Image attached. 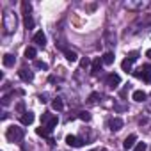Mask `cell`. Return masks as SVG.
Listing matches in <instances>:
<instances>
[{
	"instance_id": "1",
	"label": "cell",
	"mask_w": 151,
	"mask_h": 151,
	"mask_svg": "<svg viewBox=\"0 0 151 151\" xmlns=\"http://www.w3.org/2000/svg\"><path fill=\"white\" fill-rule=\"evenodd\" d=\"M6 137H7V140L9 142H20L23 137H25V130L23 128H20V126H9L7 128V132H6Z\"/></svg>"
},
{
	"instance_id": "2",
	"label": "cell",
	"mask_w": 151,
	"mask_h": 151,
	"mask_svg": "<svg viewBox=\"0 0 151 151\" xmlns=\"http://www.w3.org/2000/svg\"><path fill=\"white\" fill-rule=\"evenodd\" d=\"M133 75H135V78H142L146 82H151V64L140 66L137 71H133Z\"/></svg>"
},
{
	"instance_id": "3",
	"label": "cell",
	"mask_w": 151,
	"mask_h": 151,
	"mask_svg": "<svg viewBox=\"0 0 151 151\" xmlns=\"http://www.w3.org/2000/svg\"><path fill=\"white\" fill-rule=\"evenodd\" d=\"M2 25H4L6 32H13L16 29V16L13 13H6L4 18H2Z\"/></svg>"
},
{
	"instance_id": "4",
	"label": "cell",
	"mask_w": 151,
	"mask_h": 151,
	"mask_svg": "<svg viewBox=\"0 0 151 151\" xmlns=\"http://www.w3.org/2000/svg\"><path fill=\"white\" fill-rule=\"evenodd\" d=\"M105 84H107L110 89H116V87L121 84V77H119L117 73H110L109 77H107V80H105Z\"/></svg>"
},
{
	"instance_id": "5",
	"label": "cell",
	"mask_w": 151,
	"mask_h": 151,
	"mask_svg": "<svg viewBox=\"0 0 151 151\" xmlns=\"http://www.w3.org/2000/svg\"><path fill=\"white\" fill-rule=\"evenodd\" d=\"M84 139H78V137H75V135H68L66 137V144L68 146H71V147H80V146H84Z\"/></svg>"
},
{
	"instance_id": "6",
	"label": "cell",
	"mask_w": 151,
	"mask_h": 151,
	"mask_svg": "<svg viewBox=\"0 0 151 151\" xmlns=\"http://www.w3.org/2000/svg\"><path fill=\"white\" fill-rule=\"evenodd\" d=\"M101 66H103L101 57H98V59H94V60H93V64H91V75H93V77H96V75L101 71Z\"/></svg>"
},
{
	"instance_id": "7",
	"label": "cell",
	"mask_w": 151,
	"mask_h": 151,
	"mask_svg": "<svg viewBox=\"0 0 151 151\" xmlns=\"http://www.w3.org/2000/svg\"><path fill=\"white\" fill-rule=\"evenodd\" d=\"M32 41H34V43H36L37 46H45V45H46V36L43 34V30H37V32L34 34Z\"/></svg>"
},
{
	"instance_id": "8",
	"label": "cell",
	"mask_w": 151,
	"mask_h": 151,
	"mask_svg": "<svg viewBox=\"0 0 151 151\" xmlns=\"http://www.w3.org/2000/svg\"><path fill=\"white\" fill-rule=\"evenodd\" d=\"M20 121H22V124H23V126H29V124H32V123H34V114H32L30 110H27L25 114H22V116H20Z\"/></svg>"
},
{
	"instance_id": "9",
	"label": "cell",
	"mask_w": 151,
	"mask_h": 151,
	"mask_svg": "<svg viewBox=\"0 0 151 151\" xmlns=\"http://www.w3.org/2000/svg\"><path fill=\"white\" fill-rule=\"evenodd\" d=\"M109 126H110L112 132H119V130L123 128V119H121V117H112V119L109 121Z\"/></svg>"
},
{
	"instance_id": "10",
	"label": "cell",
	"mask_w": 151,
	"mask_h": 151,
	"mask_svg": "<svg viewBox=\"0 0 151 151\" xmlns=\"http://www.w3.org/2000/svg\"><path fill=\"white\" fill-rule=\"evenodd\" d=\"M135 142H137V135L132 133V135H128V137L124 139L123 147H124V149H133V147H135Z\"/></svg>"
},
{
	"instance_id": "11",
	"label": "cell",
	"mask_w": 151,
	"mask_h": 151,
	"mask_svg": "<svg viewBox=\"0 0 151 151\" xmlns=\"http://www.w3.org/2000/svg\"><path fill=\"white\" fill-rule=\"evenodd\" d=\"M18 75H20V78H22L23 82H32V80H34V73H32V71H29V69H25V68H23V69H20V71H18Z\"/></svg>"
},
{
	"instance_id": "12",
	"label": "cell",
	"mask_w": 151,
	"mask_h": 151,
	"mask_svg": "<svg viewBox=\"0 0 151 151\" xmlns=\"http://www.w3.org/2000/svg\"><path fill=\"white\" fill-rule=\"evenodd\" d=\"M14 62H16V57H14L13 53H6V55H4V66H6V68H13Z\"/></svg>"
},
{
	"instance_id": "13",
	"label": "cell",
	"mask_w": 151,
	"mask_h": 151,
	"mask_svg": "<svg viewBox=\"0 0 151 151\" xmlns=\"http://www.w3.org/2000/svg\"><path fill=\"white\" fill-rule=\"evenodd\" d=\"M132 98H133L135 101H139V103H142V101H146V98H147V94H146L144 91H133V94H132Z\"/></svg>"
},
{
	"instance_id": "14",
	"label": "cell",
	"mask_w": 151,
	"mask_h": 151,
	"mask_svg": "<svg viewBox=\"0 0 151 151\" xmlns=\"http://www.w3.org/2000/svg\"><path fill=\"white\" fill-rule=\"evenodd\" d=\"M64 55H66V59H68L69 62H75V60L78 59L77 52H75V50H68V48H64Z\"/></svg>"
},
{
	"instance_id": "15",
	"label": "cell",
	"mask_w": 151,
	"mask_h": 151,
	"mask_svg": "<svg viewBox=\"0 0 151 151\" xmlns=\"http://www.w3.org/2000/svg\"><path fill=\"white\" fill-rule=\"evenodd\" d=\"M144 6H146V2H140V0H139V2H126L124 4L126 9H142Z\"/></svg>"
},
{
	"instance_id": "16",
	"label": "cell",
	"mask_w": 151,
	"mask_h": 151,
	"mask_svg": "<svg viewBox=\"0 0 151 151\" xmlns=\"http://www.w3.org/2000/svg\"><path fill=\"white\" fill-rule=\"evenodd\" d=\"M114 59H116V57H114V53H112V52H105V53H103V57H101L103 64H107V66H110V64L114 62Z\"/></svg>"
},
{
	"instance_id": "17",
	"label": "cell",
	"mask_w": 151,
	"mask_h": 151,
	"mask_svg": "<svg viewBox=\"0 0 151 151\" xmlns=\"http://www.w3.org/2000/svg\"><path fill=\"white\" fill-rule=\"evenodd\" d=\"M52 109H53V110H62V109H64L62 100H60V98H53V101H52Z\"/></svg>"
},
{
	"instance_id": "18",
	"label": "cell",
	"mask_w": 151,
	"mask_h": 151,
	"mask_svg": "<svg viewBox=\"0 0 151 151\" xmlns=\"http://www.w3.org/2000/svg\"><path fill=\"white\" fill-rule=\"evenodd\" d=\"M57 124H59V117H57V116H53V117H52V119H50V121H48V123L45 124V126H46V128H48V130L52 132V130H53V128H55Z\"/></svg>"
},
{
	"instance_id": "19",
	"label": "cell",
	"mask_w": 151,
	"mask_h": 151,
	"mask_svg": "<svg viewBox=\"0 0 151 151\" xmlns=\"http://www.w3.org/2000/svg\"><path fill=\"white\" fill-rule=\"evenodd\" d=\"M36 48L34 46H27V50H25V57L27 59H36Z\"/></svg>"
},
{
	"instance_id": "20",
	"label": "cell",
	"mask_w": 151,
	"mask_h": 151,
	"mask_svg": "<svg viewBox=\"0 0 151 151\" xmlns=\"http://www.w3.org/2000/svg\"><path fill=\"white\" fill-rule=\"evenodd\" d=\"M132 64H133V62H132L130 59H124V60L121 62V68H123V71H126V73H128V71H132Z\"/></svg>"
},
{
	"instance_id": "21",
	"label": "cell",
	"mask_w": 151,
	"mask_h": 151,
	"mask_svg": "<svg viewBox=\"0 0 151 151\" xmlns=\"http://www.w3.org/2000/svg\"><path fill=\"white\" fill-rule=\"evenodd\" d=\"M23 25H25V29H34V20H32V16H25V18H23Z\"/></svg>"
},
{
	"instance_id": "22",
	"label": "cell",
	"mask_w": 151,
	"mask_h": 151,
	"mask_svg": "<svg viewBox=\"0 0 151 151\" xmlns=\"http://www.w3.org/2000/svg\"><path fill=\"white\" fill-rule=\"evenodd\" d=\"M98 98H100V94H98V93H93V94L89 96V100H87V105H96V103H98Z\"/></svg>"
},
{
	"instance_id": "23",
	"label": "cell",
	"mask_w": 151,
	"mask_h": 151,
	"mask_svg": "<svg viewBox=\"0 0 151 151\" xmlns=\"http://www.w3.org/2000/svg\"><path fill=\"white\" fill-rule=\"evenodd\" d=\"M36 133H37V135H41V137H48L50 130H48L46 126H41V128H37V130H36Z\"/></svg>"
},
{
	"instance_id": "24",
	"label": "cell",
	"mask_w": 151,
	"mask_h": 151,
	"mask_svg": "<svg viewBox=\"0 0 151 151\" xmlns=\"http://www.w3.org/2000/svg\"><path fill=\"white\" fill-rule=\"evenodd\" d=\"M22 7H23V14H25V16H30L29 13L32 11V6H30L29 2H23V4H22Z\"/></svg>"
},
{
	"instance_id": "25",
	"label": "cell",
	"mask_w": 151,
	"mask_h": 151,
	"mask_svg": "<svg viewBox=\"0 0 151 151\" xmlns=\"http://www.w3.org/2000/svg\"><path fill=\"white\" fill-rule=\"evenodd\" d=\"M146 149H147V144L146 142H137L135 147H133V151H146Z\"/></svg>"
},
{
	"instance_id": "26",
	"label": "cell",
	"mask_w": 151,
	"mask_h": 151,
	"mask_svg": "<svg viewBox=\"0 0 151 151\" xmlns=\"http://www.w3.org/2000/svg\"><path fill=\"white\" fill-rule=\"evenodd\" d=\"M78 117H80L82 121H91V114H89V112H86V110L78 112Z\"/></svg>"
},
{
	"instance_id": "27",
	"label": "cell",
	"mask_w": 151,
	"mask_h": 151,
	"mask_svg": "<svg viewBox=\"0 0 151 151\" xmlns=\"http://www.w3.org/2000/svg\"><path fill=\"white\" fill-rule=\"evenodd\" d=\"M34 66H36L37 69H48V64H46V62H43V60H36V62H34Z\"/></svg>"
},
{
	"instance_id": "28",
	"label": "cell",
	"mask_w": 151,
	"mask_h": 151,
	"mask_svg": "<svg viewBox=\"0 0 151 151\" xmlns=\"http://www.w3.org/2000/svg\"><path fill=\"white\" fill-rule=\"evenodd\" d=\"M52 117H53V116H52L50 112H45V114L41 116V123H45V124H46V123H48V121H50Z\"/></svg>"
},
{
	"instance_id": "29",
	"label": "cell",
	"mask_w": 151,
	"mask_h": 151,
	"mask_svg": "<svg viewBox=\"0 0 151 151\" xmlns=\"http://www.w3.org/2000/svg\"><path fill=\"white\" fill-rule=\"evenodd\" d=\"M128 59H130L132 62H135V60L139 59V52H130V53H128Z\"/></svg>"
},
{
	"instance_id": "30",
	"label": "cell",
	"mask_w": 151,
	"mask_h": 151,
	"mask_svg": "<svg viewBox=\"0 0 151 151\" xmlns=\"http://www.w3.org/2000/svg\"><path fill=\"white\" fill-rule=\"evenodd\" d=\"M89 64H91V62H89V59H82V62H80V66H82V68H87Z\"/></svg>"
},
{
	"instance_id": "31",
	"label": "cell",
	"mask_w": 151,
	"mask_h": 151,
	"mask_svg": "<svg viewBox=\"0 0 151 151\" xmlns=\"http://www.w3.org/2000/svg\"><path fill=\"white\" fill-rule=\"evenodd\" d=\"M146 57H149V59H151V48H149V50L146 52Z\"/></svg>"
},
{
	"instance_id": "32",
	"label": "cell",
	"mask_w": 151,
	"mask_h": 151,
	"mask_svg": "<svg viewBox=\"0 0 151 151\" xmlns=\"http://www.w3.org/2000/svg\"><path fill=\"white\" fill-rule=\"evenodd\" d=\"M91 151H98V149H91Z\"/></svg>"
}]
</instances>
